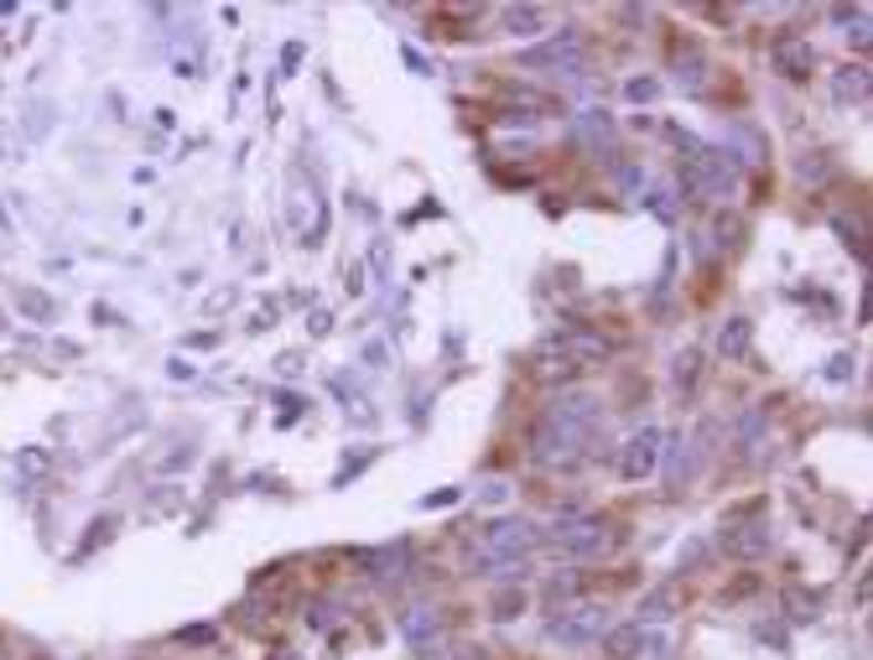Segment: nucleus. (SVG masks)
Returning a JSON list of instances; mask_svg holds the SVG:
<instances>
[{"label": "nucleus", "mask_w": 873, "mask_h": 660, "mask_svg": "<svg viewBox=\"0 0 873 660\" xmlns=\"http://www.w3.org/2000/svg\"><path fill=\"white\" fill-rule=\"evenodd\" d=\"M599 416L603 411L593 395H562V401L536 422V437H531L536 457L551 463V468H572L582 457V447L593 442V432H599Z\"/></svg>", "instance_id": "nucleus-1"}, {"label": "nucleus", "mask_w": 873, "mask_h": 660, "mask_svg": "<svg viewBox=\"0 0 873 660\" xmlns=\"http://www.w3.org/2000/svg\"><path fill=\"white\" fill-rule=\"evenodd\" d=\"M536 542H541L536 520H526V515H505V520H495L489 530H484L479 551H474V567H489V561H526L536 551Z\"/></svg>", "instance_id": "nucleus-2"}, {"label": "nucleus", "mask_w": 873, "mask_h": 660, "mask_svg": "<svg viewBox=\"0 0 873 660\" xmlns=\"http://www.w3.org/2000/svg\"><path fill=\"white\" fill-rule=\"evenodd\" d=\"M609 542H614V530H609L603 515H567V520H557V530H551V546H557L562 557H599Z\"/></svg>", "instance_id": "nucleus-3"}, {"label": "nucleus", "mask_w": 873, "mask_h": 660, "mask_svg": "<svg viewBox=\"0 0 873 660\" xmlns=\"http://www.w3.org/2000/svg\"><path fill=\"white\" fill-rule=\"evenodd\" d=\"M547 635L557 644H593L609 635V609H603V604H578V609H567L562 619H551Z\"/></svg>", "instance_id": "nucleus-4"}, {"label": "nucleus", "mask_w": 873, "mask_h": 660, "mask_svg": "<svg viewBox=\"0 0 873 660\" xmlns=\"http://www.w3.org/2000/svg\"><path fill=\"white\" fill-rule=\"evenodd\" d=\"M718 546L728 551V557H738V561H759V557H770V546H775V525H770V520L723 525Z\"/></svg>", "instance_id": "nucleus-5"}, {"label": "nucleus", "mask_w": 873, "mask_h": 660, "mask_svg": "<svg viewBox=\"0 0 873 660\" xmlns=\"http://www.w3.org/2000/svg\"><path fill=\"white\" fill-rule=\"evenodd\" d=\"M661 432L655 426H645V432H634L630 442H624V453H619V474L630 478V484H640V478L655 474V463H661Z\"/></svg>", "instance_id": "nucleus-6"}, {"label": "nucleus", "mask_w": 873, "mask_h": 660, "mask_svg": "<svg viewBox=\"0 0 873 660\" xmlns=\"http://www.w3.org/2000/svg\"><path fill=\"white\" fill-rule=\"evenodd\" d=\"M520 63H526V69H582V37L567 27V32L551 37L547 48H531Z\"/></svg>", "instance_id": "nucleus-7"}, {"label": "nucleus", "mask_w": 873, "mask_h": 660, "mask_svg": "<svg viewBox=\"0 0 873 660\" xmlns=\"http://www.w3.org/2000/svg\"><path fill=\"white\" fill-rule=\"evenodd\" d=\"M770 63H775V73H786L790 84H801V79H811V69H817V48H811L806 37H780L770 48Z\"/></svg>", "instance_id": "nucleus-8"}, {"label": "nucleus", "mask_w": 873, "mask_h": 660, "mask_svg": "<svg viewBox=\"0 0 873 660\" xmlns=\"http://www.w3.org/2000/svg\"><path fill=\"white\" fill-rule=\"evenodd\" d=\"M645 650H655L651 640V629L645 625H619L603 635V656L609 660H634V656H645Z\"/></svg>", "instance_id": "nucleus-9"}, {"label": "nucleus", "mask_w": 873, "mask_h": 660, "mask_svg": "<svg viewBox=\"0 0 873 660\" xmlns=\"http://www.w3.org/2000/svg\"><path fill=\"white\" fill-rule=\"evenodd\" d=\"M437 635H443V613H437V609H427V604H422V609L401 613V640L412 644V650H427Z\"/></svg>", "instance_id": "nucleus-10"}, {"label": "nucleus", "mask_w": 873, "mask_h": 660, "mask_svg": "<svg viewBox=\"0 0 873 660\" xmlns=\"http://www.w3.org/2000/svg\"><path fill=\"white\" fill-rule=\"evenodd\" d=\"M676 609H682V592L655 588V592L640 598V625H666V619H676Z\"/></svg>", "instance_id": "nucleus-11"}, {"label": "nucleus", "mask_w": 873, "mask_h": 660, "mask_svg": "<svg viewBox=\"0 0 873 660\" xmlns=\"http://www.w3.org/2000/svg\"><path fill=\"white\" fill-rule=\"evenodd\" d=\"M749 349H754V328L744 318H728L718 328V354L723 359H749Z\"/></svg>", "instance_id": "nucleus-12"}, {"label": "nucleus", "mask_w": 873, "mask_h": 660, "mask_svg": "<svg viewBox=\"0 0 873 660\" xmlns=\"http://www.w3.org/2000/svg\"><path fill=\"white\" fill-rule=\"evenodd\" d=\"M832 94H838L842 104H848V100L863 104V100H869V69H863V63H858V69H842L838 79H832Z\"/></svg>", "instance_id": "nucleus-13"}, {"label": "nucleus", "mask_w": 873, "mask_h": 660, "mask_svg": "<svg viewBox=\"0 0 873 660\" xmlns=\"http://www.w3.org/2000/svg\"><path fill=\"white\" fill-rule=\"evenodd\" d=\"M547 27V11L541 6H510L505 11V32H515V37H536Z\"/></svg>", "instance_id": "nucleus-14"}, {"label": "nucleus", "mask_w": 873, "mask_h": 660, "mask_svg": "<svg viewBox=\"0 0 873 660\" xmlns=\"http://www.w3.org/2000/svg\"><path fill=\"white\" fill-rule=\"evenodd\" d=\"M786 609H790V625H811L817 609H822V598H817V592H806V588H790L786 592Z\"/></svg>", "instance_id": "nucleus-15"}, {"label": "nucleus", "mask_w": 873, "mask_h": 660, "mask_svg": "<svg viewBox=\"0 0 873 660\" xmlns=\"http://www.w3.org/2000/svg\"><path fill=\"white\" fill-rule=\"evenodd\" d=\"M520 609H526V592L520 588H510V592H499L495 598V619H515Z\"/></svg>", "instance_id": "nucleus-16"}, {"label": "nucleus", "mask_w": 873, "mask_h": 660, "mask_svg": "<svg viewBox=\"0 0 873 660\" xmlns=\"http://www.w3.org/2000/svg\"><path fill=\"white\" fill-rule=\"evenodd\" d=\"M697 364H703V359H697V349H686L682 359H676V385H697Z\"/></svg>", "instance_id": "nucleus-17"}, {"label": "nucleus", "mask_w": 873, "mask_h": 660, "mask_svg": "<svg viewBox=\"0 0 873 660\" xmlns=\"http://www.w3.org/2000/svg\"><path fill=\"white\" fill-rule=\"evenodd\" d=\"M655 94H661L655 79H634V84H630V100H655Z\"/></svg>", "instance_id": "nucleus-18"}, {"label": "nucleus", "mask_w": 873, "mask_h": 660, "mask_svg": "<svg viewBox=\"0 0 873 660\" xmlns=\"http://www.w3.org/2000/svg\"><path fill=\"white\" fill-rule=\"evenodd\" d=\"M453 499H458V494H453V489H443V494H427L422 505H427V509H437V505H453Z\"/></svg>", "instance_id": "nucleus-19"}, {"label": "nucleus", "mask_w": 873, "mask_h": 660, "mask_svg": "<svg viewBox=\"0 0 873 660\" xmlns=\"http://www.w3.org/2000/svg\"><path fill=\"white\" fill-rule=\"evenodd\" d=\"M281 660H291V650H281Z\"/></svg>", "instance_id": "nucleus-20"}]
</instances>
